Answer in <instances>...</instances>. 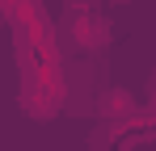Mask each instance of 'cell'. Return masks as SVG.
Segmentation results:
<instances>
[{
	"label": "cell",
	"instance_id": "6da1fadb",
	"mask_svg": "<svg viewBox=\"0 0 156 151\" xmlns=\"http://www.w3.org/2000/svg\"><path fill=\"white\" fill-rule=\"evenodd\" d=\"M72 38H76L84 50H97L110 42V21L105 17H97V13H84V17H76L72 21Z\"/></svg>",
	"mask_w": 156,
	"mask_h": 151
},
{
	"label": "cell",
	"instance_id": "7a4b0ae2",
	"mask_svg": "<svg viewBox=\"0 0 156 151\" xmlns=\"http://www.w3.org/2000/svg\"><path fill=\"white\" fill-rule=\"evenodd\" d=\"M101 113L105 118H131V113H135V97L122 92V88H110L101 97Z\"/></svg>",
	"mask_w": 156,
	"mask_h": 151
}]
</instances>
